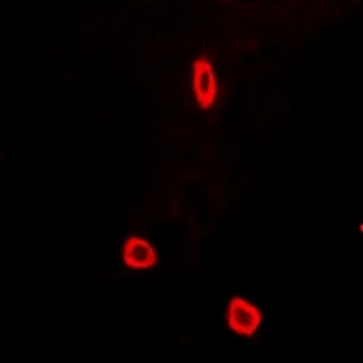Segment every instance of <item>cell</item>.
Listing matches in <instances>:
<instances>
[{
    "label": "cell",
    "instance_id": "obj_1",
    "mask_svg": "<svg viewBox=\"0 0 363 363\" xmlns=\"http://www.w3.org/2000/svg\"><path fill=\"white\" fill-rule=\"evenodd\" d=\"M193 89L196 102L202 109L211 108L216 100L215 69L207 62V58H199L193 64Z\"/></svg>",
    "mask_w": 363,
    "mask_h": 363
},
{
    "label": "cell",
    "instance_id": "obj_3",
    "mask_svg": "<svg viewBox=\"0 0 363 363\" xmlns=\"http://www.w3.org/2000/svg\"><path fill=\"white\" fill-rule=\"evenodd\" d=\"M124 262L131 269H149L157 265L158 258L149 242L138 236H131L124 245Z\"/></svg>",
    "mask_w": 363,
    "mask_h": 363
},
{
    "label": "cell",
    "instance_id": "obj_2",
    "mask_svg": "<svg viewBox=\"0 0 363 363\" xmlns=\"http://www.w3.org/2000/svg\"><path fill=\"white\" fill-rule=\"evenodd\" d=\"M262 323L260 311L251 306L244 298H233L229 303V327L235 333L251 338Z\"/></svg>",
    "mask_w": 363,
    "mask_h": 363
}]
</instances>
